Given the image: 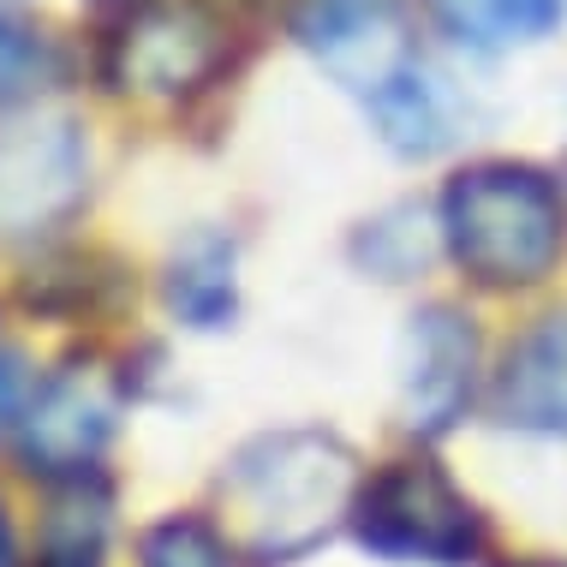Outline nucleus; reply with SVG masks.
Returning a JSON list of instances; mask_svg holds the SVG:
<instances>
[{
  "label": "nucleus",
  "instance_id": "obj_1",
  "mask_svg": "<svg viewBox=\"0 0 567 567\" xmlns=\"http://www.w3.org/2000/svg\"><path fill=\"white\" fill-rule=\"evenodd\" d=\"M359 484V454L334 431H264L227 454L216 489L234 526V549L281 567L311 556L334 526H347Z\"/></svg>",
  "mask_w": 567,
  "mask_h": 567
},
{
  "label": "nucleus",
  "instance_id": "obj_2",
  "mask_svg": "<svg viewBox=\"0 0 567 567\" xmlns=\"http://www.w3.org/2000/svg\"><path fill=\"white\" fill-rule=\"evenodd\" d=\"M442 251L489 293L538 287L567 251V197L544 167L472 162L436 197Z\"/></svg>",
  "mask_w": 567,
  "mask_h": 567
},
{
  "label": "nucleus",
  "instance_id": "obj_3",
  "mask_svg": "<svg viewBox=\"0 0 567 567\" xmlns=\"http://www.w3.org/2000/svg\"><path fill=\"white\" fill-rule=\"evenodd\" d=\"M96 79L162 102H192L234 72L239 30L209 0H90Z\"/></svg>",
  "mask_w": 567,
  "mask_h": 567
},
{
  "label": "nucleus",
  "instance_id": "obj_4",
  "mask_svg": "<svg viewBox=\"0 0 567 567\" xmlns=\"http://www.w3.org/2000/svg\"><path fill=\"white\" fill-rule=\"evenodd\" d=\"M347 532L382 561L466 567L484 556L478 502L431 454H401V460H382L377 472H364Z\"/></svg>",
  "mask_w": 567,
  "mask_h": 567
},
{
  "label": "nucleus",
  "instance_id": "obj_5",
  "mask_svg": "<svg viewBox=\"0 0 567 567\" xmlns=\"http://www.w3.org/2000/svg\"><path fill=\"white\" fill-rule=\"evenodd\" d=\"M132 394L126 364L84 347L66 352L49 377L30 389V401L12 424V454L37 484H72L102 472V454L120 431V406Z\"/></svg>",
  "mask_w": 567,
  "mask_h": 567
},
{
  "label": "nucleus",
  "instance_id": "obj_6",
  "mask_svg": "<svg viewBox=\"0 0 567 567\" xmlns=\"http://www.w3.org/2000/svg\"><path fill=\"white\" fill-rule=\"evenodd\" d=\"M90 144L72 114L30 109L0 120V251L49 245L84 209Z\"/></svg>",
  "mask_w": 567,
  "mask_h": 567
},
{
  "label": "nucleus",
  "instance_id": "obj_7",
  "mask_svg": "<svg viewBox=\"0 0 567 567\" xmlns=\"http://www.w3.org/2000/svg\"><path fill=\"white\" fill-rule=\"evenodd\" d=\"M287 30L352 96H382L419 72L406 0H287Z\"/></svg>",
  "mask_w": 567,
  "mask_h": 567
},
{
  "label": "nucleus",
  "instance_id": "obj_8",
  "mask_svg": "<svg viewBox=\"0 0 567 567\" xmlns=\"http://www.w3.org/2000/svg\"><path fill=\"white\" fill-rule=\"evenodd\" d=\"M478 389V329L454 305H419L401 352V419L419 442L449 436Z\"/></svg>",
  "mask_w": 567,
  "mask_h": 567
},
{
  "label": "nucleus",
  "instance_id": "obj_9",
  "mask_svg": "<svg viewBox=\"0 0 567 567\" xmlns=\"http://www.w3.org/2000/svg\"><path fill=\"white\" fill-rule=\"evenodd\" d=\"M489 412L508 431L567 436V305L508 341L489 377Z\"/></svg>",
  "mask_w": 567,
  "mask_h": 567
},
{
  "label": "nucleus",
  "instance_id": "obj_10",
  "mask_svg": "<svg viewBox=\"0 0 567 567\" xmlns=\"http://www.w3.org/2000/svg\"><path fill=\"white\" fill-rule=\"evenodd\" d=\"M132 293V275L120 269V257L109 251H42L37 264L19 275V305L42 323H96V317L120 311Z\"/></svg>",
  "mask_w": 567,
  "mask_h": 567
},
{
  "label": "nucleus",
  "instance_id": "obj_11",
  "mask_svg": "<svg viewBox=\"0 0 567 567\" xmlns=\"http://www.w3.org/2000/svg\"><path fill=\"white\" fill-rule=\"evenodd\" d=\"M239 251L227 234H192L167 257V281L162 293L174 305V317L186 329H227L239 317Z\"/></svg>",
  "mask_w": 567,
  "mask_h": 567
},
{
  "label": "nucleus",
  "instance_id": "obj_12",
  "mask_svg": "<svg viewBox=\"0 0 567 567\" xmlns=\"http://www.w3.org/2000/svg\"><path fill=\"white\" fill-rule=\"evenodd\" d=\"M109 532H114V484L102 472L54 484L37 538V567H102Z\"/></svg>",
  "mask_w": 567,
  "mask_h": 567
},
{
  "label": "nucleus",
  "instance_id": "obj_13",
  "mask_svg": "<svg viewBox=\"0 0 567 567\" xmlns=\"http://www.w3.org/2000/svg\"><path fill=\"white\" fill-rule=\"evenodd\" d=\"M431 19L442 24V37L466 42L478 54H502L561 30L567 0H431Z\"/></svg>",
  "mask_w": 567,
  "mask_h": 567
},
{
  "label": "nucleus",
  "instance_id": "obj_14",
  "mask_svg": "<svg viewBox=\"0 0 567 567\" xmlns=\"http://www.w3.org/2000/svg\"><path fill=\"white\" fill-rule=\"evenodd\" d=\"M436 239H442V227L424 216L419 204H394L352 234V257H359V269H371L377 281H406V275H419L431 264Z\"/></svg>",
  "mask_w": 567,
  "mask_h": 567
},
{
  "label": "nucleus",
  "instance_id": "obj_15",
  "mask_svg": "<svg viewBox=\"0 0 567 567\" xmlns=\"http://www.w3.org/2000/svg\"><path fill=\"white\" fill-rule=\"evenodd\" d=\"M364 109H371V126L394 156H436L442 137H449V120H442V102L424 84V72H406L401 84H389Z\"/></svg>",
  "mask_w": 567,
  "mask_h": 567
},
{
  "label": "nucleus",
  "instance_id": "obj_16",
  "mask_svg": "<svg viewBox=\"0 0 567 567\" xmlns=\"http://www.w3.org/2000/svg\"><path fill=\"white\" fill-rule=\"evenodd\" d=\"M137 567H234V538L209 514H167L137 532Z\"/></svg>",
  "mask_w": 567,
  "mask_h": 567
},
{
  "label": "nucleus",
  "instance_id": "obj_17",
  "mask_svg": "<svg viewBox=\"0 0 567 567\" xmlns=\"http://www.w3.org/2000/svg\"><path fill=\"white\" fill-rule=\"evenodd\" d=\"M54 79V49L0 7V109H19Z\"/></svg>",
  "mask_w": 567,
  "mask_h": 567
},
{
  "label": "nucleus",
  "instance_id": "obj_18",
  "mask_svg": "<svg viewBox=\"0 0 567 567\" xmlns=\"http://www.w3.org/2000/svg\"><path fill=\"white\" fill-rule=\"evenodd\" d=\"M24 352H12V347H0V431H12L19 424V412H24Z\"/></svg>",
  "mask_w": 567,
  "mask_h": 567
},
{
  "label": "nucleus",
  "instance_id": "obj_19",
  "mask_svg": "<svg viewBox=\"0 0 567 567\" xmlns=\"http://www.w3.org/2000/svg\"><path fill=\"white\" fill-rule=\"evenodd\" d=\"M19 561V544H12V526H7V508H0V567Z\"/></svg>",
  "mask_w": 567,
  "mask_h": 567
},
{
  "label": "nucleus",
  "instance_id": "obj_20",
  "mask_svg": "<svg viewBox=\"0 0 567 567\" xmlns=\"http://www.w3.org/2000/svg\"><path fill=\"white\" fill-rule=\"evenodd\" d=\"M502 567H567V561H549V556H526V561H502Z\"/></svg>",
  "mask_w": 567,
  "mask_h": 567
}]
</instances>
